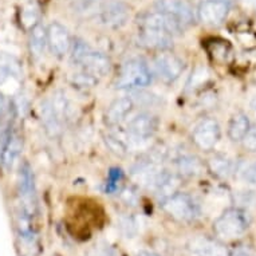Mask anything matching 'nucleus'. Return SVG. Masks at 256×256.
Masks as SVG:
<instances>
[{
    "mask_svg": "<svg viewBox=\"0 0 256 256\" xmlns=\"http://www.w3.org/2000/svg\"><path fill=\"white\" fill-rule=\"evenodd\" d=\"M230 10V0H204L198 6V18L204 24L218 26L227 19Z\"/></svg>",
    "mask_w": 256,
    "mask_h": 256,
    "instance_id": "9d476101",
    "label": "nucleus"
},
{
    "mask_svg": "<svg viewBox=\"0 0 256 256\" xmlns=\"http://www.w3.org/2000/svg\"><path fill=\"white\" fill-rule=\"evenodd\" d=\"M161 208L165 214L180 222H194L202 214L198 200L185 192H177L170 198L162 200Z\"/></svg>",
    "mask_w": 256,
    "mask_h": 256,
    "instance_id": "20e7f679",
    "label": "nucleus"
},
{
    "mask_svg": "<svg viewBox=\"0 0 256 256\" xmlns=\"http://www.w3.org/2000/svg\"><path fill=\"white\" fill-rule=\"evenodd\" d=\"M158 128V120L153 114L142 112L136 114L126 124L128 136L137 141H145L152 138Z\"/></svg>",
    "mask_w": 256,
    "mask_h": 256,
    "instance_id": "6e6552de",
    "label": "nucleus"
},
{
    "mask_svg": "<svg viewBox=\"0 0 256 256\" xmlns=\"http://www.w3.org/2000/svg\"><path fill=\"white\" fill-rule=\"evenodd\" d=\"M134 108V101L130 97H121L114 100L106 109L105 122L108 126L120 125L128 114L130 113L132 109Z\"/></svg>",
    "mask_w": 256,
    "mask_h": 256,
    "instance_id": "dca6fc26",
    "label": "nucleus"
},
{
    "mask_svg": "<svg viewBox=\"0 0 256 256\" xmlns=\"http://www.w3.org/2000/svg\"><path fill=\"white\" fill-rule=\"evenodd\" d=\"M122 178V170L121 169H112V172H110L109 174V180H108V188H106V190H109V192H112V190H114V189L117 188V181H121Z\"/></svg>",
    "mask_w": 256,
    "mask_h": 256,
    "instance_id": "2f4dec72",
    "label": "nucleus"
},
{
    "mask_svg": "<svg viewBox=\"0 0 256 256\" xmlns=\"http://www.w3.org/2000/svg\"><path fill=\"white\" fill-rule=\"evenodd\" d=\"M47 43L48 48L56 58H63L72 50V35L68 27H64L59 22H52L47 27Z\"/></svg>",
    "mask_w": 256,
    "mask_h": 256,
    "instance_id": "9b49d317",
    "label": "nucleus"
},
{
    "mask_svg": "<svg viewBox=\"0 0 256 256\" xmlns=\"http://www.w3.org/2000/svg\"><path fill=\"white\" fill-rule=\"evenodd\" d=\"M130 18V10L122 2H106L96 12V20L108 28H121Z\"/></svg>",
    "mask_w": 256,
    "mask_h": 256,
    "instance_id": "0eeeda50",
    "label": "nucleus"
},
{
    "mask_svg": "<svg viewBox=\"0 0 256 256\" xmlns=\"http://www.w3.org/2000/svg\"><path fill=\"white\" fill-rule=\"evenodd\" d=\"M154 10L174 18L185 27L194 20V8L186 0H156Z\"/></svg>",
    "mask_w": 256,
    "mask_h": 256,
    "instance_id": "ddd939ff",
    "label": "nucleus"
},
{
    "mask_svg": "<svg viewBox=\"0 0 256 256\" xmlns=\"http://www.w3.org/2000/svg\"><path fill=\"white\" fill-rule=\"evenodd\" d=\"M140 27H148V28H156L165 31L172 34L173 36L177 34H181L184 31L185 26L176 20L174 18L169 16L166 14L160 12V11H149V12L142 14L138 19Z\"/></svg>",
    "mask_w": 256,
    "mask_h": 256,
    "instance_id": "f8f14e48",
    "label": "nucleus"
},
{
    "mask_svg": "<svg viewBox=\"0 0 256 256\" xmlns=\"http://www.w3.org/2000/svg\"><path fill=\"white\" fill-rule=\"evenodd\" d=\"M222 137L220 124L216 118L204 117L196 124L192 130V142L204 152L214 150Z\"/></svg>",
    "mask_w": 256,
    "mask_h": 256,
    "instance_id": "39448f33",
    "label": "nucleus"
},
{
    "mask_svg": "<svg viewBox=\"0 0 256 256\" xmlns=\"http://www.w3.org/2000/svg\"><path fill=\"white\" fill-rule=\"evenodd\" d=\"M210 80V72L206 66H196L186 80V92H194L206 86Z\"/></svg>",
    "mask_w": 256,
    "mask_h": 256,
    "instance_id": "b1692460",
    "label": "nucleus"
},
{
    "mask_svg": "<svg viewBox=\"0 0 256 256\" xmlns=\"http://www.w3.org/2000/svg\"><path fill=\"white\" fill-rule=\"evenodd\" d=\"M70 82H72L74 88H80V90H88V88H92L97 86L98 78L92 76V74H88V72H84V70H80V72L72 74Z\"/></svg>",
    "mask_w": 256,
    "mask_h": 256,
    "instance_id": "a878e982",
    "label": "nucleus"
},
{
    "mask_svg": "<svg viewBox=\"0 0 256 256\" xmlns=\"http://www.w3.org/2000/svg\"><path fill=\"white\" fill-rule=\"evenodd\" d=\"M72 60L80 70L102 78L112 70V62L101 51L92 48L88 42L82 39H76L72 44Z\"/></svg>",
    "mask_w": 256,
    "mask_h": 256,
    "instance_id": "f257e3e1",
    "label": "nucleus"
},
{
    "mask_svg": "<svg viewBox=\"0 0 256 256\" xmlns=\"http://www.w3.org/2000/svg\"><path fill=\"white\" fill-rule=\"evenodd\" d=\"M250 108H251L252 114H254V116H255V118H256V97L252 98L251 104H250Z\"/></svg>",
    "mask_w": 256,
    "mask_h": 256,
    "instance_id": "c9c22d12",
    "label": "nucleus"
},
{
    "mask_svg": "<svg viewBox=\"0 0 256 256\" xmlns=\"http://www.w3.org/2000/svg\"><path fill=\"white\" fill-rule=\"evenodd\" d=\"M206 166L210 169V172L214 173V176L218 177V178H222V180H227L234 174L235 172V164L228 156L224 154H214L212 156L208 162H206Z\"/></svg>",
    "mask_w": 256,
    "mask_h": 256,
    "instance_id": "412c9836",
    "label": "nucleus"
},
{
    "mask_svg": "<svg viewBox=\"0 0 256 256\" xmlns=\"http://www.w3.org/2000/svg\"><path fill=\"white\" fill-rule=\"evenodd\" d=\"M90 2H92V0H90Z\"/></svg>",
    "mask_w": 256,
    "mask_h": 256,
    "instance_id": "e433bc0d",
    "label": "nucleus"
},
{
    "mask_svg": "<svg viewBox=\"0 0 256 256\" xmlns=\"http://www.w3.org/2000/svg\"><path fill=\"white\" fill-rule=\"evenodd\" d=\"M20 76V68L16 59L10 55L0 54V84H4L12 76Z\"/></svg>",
    "mask_w": 256,
    "mask_h": 256,
    "instance_id": "393cba45",
    "label": "nucleus"
},
{
    "mask_svg": "<svg viewBox=\"0 0 256 256\" xmlns=\"http://www.w3.org/2000/svg\"><path fill=\"white\" fill-rule=\"evenodd\" d=\"M250 128L251 122L247 114L244 112H236L232 114L231 120L228 122V137L234 142H242Z\"/></svg>",
    "mask_w": 256,
    "mask_h": 256,
    "instance_id": "6ab92c4d",
    "label": "nucleus"
},
{
    "mask_svg": "<svg viewBox=\"0 0 256 256\" xmlns=\"http://www.w3.org/2000/svg\"><path fill=\"white\" fill-rule=\"evenodd\" d=\"M242 3L248 8L256 10V0H242Z\"/></svg>",
    "mask_w": 256,
    "mask_h": 256,
    "instance_id": "72a5a7b5",
    "label": "nucleus"
},
{
    "mask_svg": "<svg viewBox=\"0 0 256 256\" xmlns=\"http://www.w3.org/2000/svg\"><path fill=\"white\" fill-rule=\"evenodd\" d=\"M228 256H252V254L251 251L247 250L246 247H239V248H236L235 251L232 252V254H230Z\"/></svg>",
    "mask_w": 256,
    "mask_h": 256,
    "instance_id": "473e14b6",
    "label": "nucleus"
},
{
    "mask_svg": "<svg viewBox=\"0 0 256 256\" xmlns=\"http://www.w3.org/2000/svg\"><path fill=\"white\" fill-rule=\"evenodd\" d=\"M188 248L194 256H228L227 248L220 242L206 236H198L189 242Z\"/></svg>",
    "mask_w": 256,
    "mask_h": 256,
    "instance_id": "2eb2a0df",
    "label": "nucleus"
},
{
    "mask_svg": "<svg viewBox=\"0 0 256 256\" xmlns=\"http://www.w3.org/2000/svg\"><path fill=\"white\" fill-rule=\"evenodd\" d=\"M177 173L181 177L200 176L204 170V162L200 157L192 153H180L174 158Z\"/></svg>",
    "mask_w": 256,
    "mask_h": 256,
    "instance_id": "f3484780",
    "label": "nucleus"
},
{
    "mask_svg": "<svg viewBox=\"0 0 256 256\" xmlns=\"http://www.w3.org/2000/svg\"><path fill=\"white\" fill-rule=\"evenodd\" d=\"M153 78V72L142 59L133 58L124 63L121 72L116 80L120 90H138L148 88Z\"/></svg>",
    "mask_w": 256,
    "mask_h": 256,
    "instance_id": "f03ea898",
    "label": "nucleus"
},
{
    "mask_svg": "<svg viewBox=\"0 0 256 256\" xmlns=\"http://www.w3.org/2000/svg\"><path fill=\"white\" fill-rule=\"evenodd\" d=\"M105 142L106 145L110 148V150L114 152L116 154L125 156L128 153V146H126L125 141L120 137H117L116 134H112V133H108L105 136Z\"/></svg>",
    "mask_w": 256,
    "mask_h": 256,
    "instance_id": "bb28decb",
    "label": "nucleus"
},
{
    "mask_svg": "<svg viewBox=\"0 0 256 256\" xmlns=\"http://www.w3.org/2000/svg\"><path fill=\"white\" fill-rule=\"evenodd\" d=\"M138 42L145 48L154 51H169L173 47V35L161 30L140 27Z\"/></svg>",
    "mask_w": 256,
    "mask_h": 256,
    "instance_id": "4468645a",
    "label": "nucleus"
},
{
    "mask_svg": "<svg viewBox=\"0 0 256 256\" xmlns=\"http://www.w3.org/2000/svg\"><path fill=\"white\" fill-rule=\"evenodd\" d=\"M39 114H40V120H42V124L44 126V129H46L47 134L51 136V137H56L60 133L62 124L59 122V120L55 116L54 110L51 108L50 100H44L40 104Z\"/></svg>",
    "mask_w": 256,
    "mask_h": 256,
    "instance_id": "4be33fe9",
    "label": "nucleus"
},
{
    "mask_svg": "<svg viewBox=\"0 0 256 256\" xmlns=\"http://www.w3.org/2000/svg\"><path fill=\"white\" fill-rule=\"evenodd\" d=\"M240 177L247 184L256 185V160L248 164H244L239 170Z\"/></svg>",
    "mask_w": 256,
    "mask_h": 256,
    "instance_id": "c85d7f7f",
    "label": "nucleus"
},
{
    "mask_svg": "<svg viewBox=\"0 0 256 256\" xmlns=\"http://www.w3.org/2000/svg\"><path fill=\"white\" fill-rule=\"evenodd\" d=\"M242 144H243V148L246 150L256 152V125L250 128L247 134L244 136V138L242 140Z\"/></svg>",
    "mask_w": 256,
    "mask_h": 256,
    "instance_id": "c756f323",
    "label": "nucleus"
},
{
    "mask_svg": "<svg viewBox=\"0 0 256 256\" xmlns=\"http://www.w3.org/2000/svg\"><path fill=\"white\" fill-rule=\"evenodd\" d=\"M51 108L54 110L55 116L59 120L60 124H64V122L68 120V116H70V110H72V104L68 101L66 92L63 90H56V92L52 94V98L50 100Z\"/></svg>",
    "mask_w": 256,
    "mask_h": 256,
    "instance_id": "5701e85b",
    "label": "nucleus"
},
{
    "mask_svg": "<svg viewBox=\"0 0 256 256\" xmlns=\"http://www.w3.org/2000/svg\"><path fill=\"white\" fill-rule=\"evenodd\" d=\"M185 63L169 51H161L153 59V72L164 84L176 82L184 72Z\"/></svg>",
    "mask_w": 256,
    "mask_h": 256,
    "instance_id": "423d86ee",
    "label": "nucleus"
},
{
    "mask_svg": "<svg viewBox=\"0 0 256 256\" xmlns=\"http://www.w3.org/2000/svg\"><path fill=\"white\" fill-rule=\"evenodd\" d=\"M121 198L128 206H136V202H138V194L133 186H126L121 190Z\"/></svg>",
    "mask_w": 256,
    "mask_h": 256,
    "instance_id": "7c9ffc66",
    "label": "nucleus"
},
{
    "mask_svg": "<svg viewBox=\"0 0 256 256\" xmlns=\"http://www.w3.org/2000/svg\"><path fill=\"white\" fill-rule=\"evenodd\" d=\"M30 52L34 58H40L44 54V51L48 47L47 43V28L43 24L38 23L30 31L28 38Z\"/></svg>",
    "mask_w": 256,
    "mask_h": 256,
    "instance_id": "aec40b11",
    "label": "nucleus"
},
{
    "mask_svg": "<svg viewBox=\"0 0 256 256\" xmlns=\"http://www.w3.org/2000/svg\"><path fill=\"white\" fill-rule=\"evenodd\" d=\"M136 256H160V255L158 254H156V252L146 251V250H141V251L137 252V255Z\"/></svg>",
    "mask_w": 256,
    "mask_h": 256,
    "instance_id": "f704fd0d",
    "label": "nucleus"
},
{
    "mask_svg": "<svg viewBox=\"0 0 256 256\" xmlns=\"http://www.w3.org/2000/svg\"><path fill=\"white\" fill-rule=\"evenodd\" d=\"M181 184H182V177L178 173L161 168L148 188H150L153 194L162 202L177 194L180 190Z\"/></svg>",
    "mask_w": 256,
    "mask_h": 256,
    "instance_id": "1a4fd4ad",
    "label": "nucleus"
},
{
    "mask_svg": "<svg viewBox=\"0 0 256 256\" xmlns=\"http://www.w3.org/2000/svg\"><path fill=\"white\" fill-rule=\"evenodd\" d=\"M22 19L27 27L32 28L35 24H38L39 22V10L35 4H28L26 6L23 11H22Z\"/></svg>",
    "mask_w": 256,
    "mask_h": 256,
    "instance_id": "cd10ccee",
    "label": "nucleus"
},
{
    "mask_svg": "<svg viewBox=\"0 0 256 256\" xmlns=\"http://www.w3.org/2000/svg\"><path fill=\"white\" fill-rule=\"evenodd\" d=\"M247 214L240 208H228L214 222V232L218 239L234 240L243 236L248 230Z\"/></svg>",
    "mask_w": 256,
    "mask_h": 256,
    "instance_id": "7ed1b4c3",
    "label": "nucleus"
},
{
    "mask_svg": "<svg viewBox=\"0 0 256 256\" xmlns=\"http://www.w3.org/2000/svg\"><path fill=\"white\" fill-rule=\"evenodd\" d=\"M22 138L19 137V134L14 133L7 138L4 146H3V150H2V157H0V161H2V166L3 169H6L7 172L12 170L16 161L19 160V156H20L22 152Z\"/></svg>",
    "mask_w": 256,
    "mask_h": 256,
    "instance_id": "a211bd4d",
    "label": "nucleus"
}]
</instances>
